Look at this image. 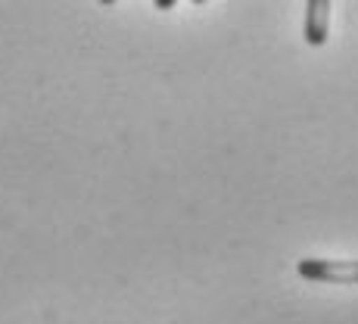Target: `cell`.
<instances>
[{
    "label": "cell",
    "instance_id": "2",
    "mask_svg": "<svg viewBox=\"0 0 358 324\" xmlns=\"http://www.w3.org/2000/svg\"><path fill=\"white\" fill-rule=\"evenodd\" d=\"M330 31V0H306V44L321 47Z\"/></svg>",
    "mask_w": 358,
    "mask_h": 324
},
{
    "label": "cell",
    "instance_id": "3",
    "mask_svg": "<svg viewBox=\"0 0 358 324\" xmlns=\"http://www.w3.org/2000/svg\"><path fill=\"white\" fill-rule=\"evenodd\" d=\"M153 3H156V10H162V13H165V10H171V6H175L178 0H153Z\"/></svg>",
    "mask_w": 358,
    "mask_h": 324
},
{
    "label": "cell",
    "instance_id": "1",
    "mask_svg": "<svg viewBox=\"0 0 358 324\" xmlns=\"http://www.w3.org/2000/svg\"><path fill=\"white\" fill-rule=\"evenodd\" d=\"M296 272L315 284H358V259H302Z\"/></svg>",
    "mask_w": 358,
    "mask_h": 324
},
{
    "label": "cell",
    "instance_id": "4",
    "mask_svg": "<svg viewBox=\"0 0 358 324\" xmlns=\"http://www.w3.org/2000/svg\"><path fill=\"white\" fill-rule=\"evenodd\" d=\"M100 3H103V6H109V3H115V0H100Z\"/></svg>",
    "mask_w": 358,
    "mask_h": 324
},
{
    "label": "cell",
    "instance_id": "5",
    "mask_svg": "<svg viewBox=\"0 0 358 324\" xmlns=\"http://www.w3.org/2000/svg\"><path fill=\"white\" fill-rule=\"evenodd\" d=\"M190 3H196V6H199V3H206V0H190Z\"/></svg>",
    "mask_w": 358,
    "mask_h": 324
}]
</instances>
